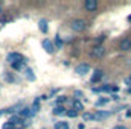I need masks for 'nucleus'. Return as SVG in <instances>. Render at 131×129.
I'll return each instance as SVG.
<instances>
[{
  "mask_svg": "<svg viewBox=\"0 0 131 129\" xmlns=\"http://www.w3.org/2000/svg\"><path fill=\"white\" fill-rule=\"evenodd\" d=\"M70 28H72V31H75V32H82V31L87 29V23H85L84 20H73L72 24H70Z\"/></svg>",
  "mask_w": 131,
  "mask_h": 129,
  "instance_id": "obj_1",
  "label": "nucleus"
},
{
  "mask_svg": "<svg viewBox=\"0 0 131 129\" xmlns=\"http://www.w3.org/2000/svg\"><path fill=\"white\" fill-rule=\"evenodd\" d=\"M104 55H105V49L102 46H95L92 49V52H90V56L92 58H102Z\"/></svg>",
  "mask_w": 131,
  "mask_h": 129,
  "instance_id": "obj_2",
  "label": "nucleus"
},
{
  "mask_svg": "<svg viewBox=\"0 0 131 129\" xmlns=\"http://www.w3.org/2000/svg\"><path fill=\"white\" fill-rule=\"evenodd\" d=\"M84 8L89 11V12H95L98 9V2L96 0H85L84 2Z\"/></svg>",
  "mask_w": 131,
  "mask_h": 129,
  "instance_id": "obj_3",
  "label": "nucleus"
},
{
  "mask_svg": "<svg viewBox=\"0 0 131 129\" xmlns=\"http://www.w3.org/2000/svg\"><path fill=\"white\" fill-rule=\"evenodd\" d=\"M8 61L12 64V62H25V58H23V55H20V53H9L8 55Z\"/></svg>",
  "mask_w": 131,
  "mask_h": 129,
  "instance_id": "obj_4",
  "label": "nucleus"
},
{
  "mask_svg": "<svg viewBox=\"0 0 131 129\" xmlns=\"http://www.w3.org/2000/svg\"><path fill=\"white\" fill-rule=\"evenodd\" d=\"M119 49L122 50V52H128V50H131V38H124L121 43H119Z\"/></svg>",
  "mask_w": 131,
  "mask_h": 129,
  "instance_id": "obj_5",
  "label": "nucleus"
},
{
  "mask_svg": "<svg viewBox=\"0 0 131 129\" xmlns=\"http://www.w3.org/2000/svg\"><path fill=\"white\" fill-rule=\"evenodd\" d=\"M89 70H90L89 64H79L78 67H76V68H75V71H76L78 74H81V76L87 74V73H89Z\"/></svg>",
  "mask_w": 131,
  "mask_h": 129,
  "instance_id": "obj_6",
  "label": "nucleus"
},
{
  "mask_svg": "<svg viewBox=\"0 0 131 129\" xmlns=\"http://www.w3.org/2000/svg\"><path fill=\"white\" fill-rule=\"evenodd\" d=\"M20 117L23 119V117H28V119H31V117H34L32 111H31V108L29 106H23L21 109H20Z\"/></svg>",
  "mask_w": 131,
  "mask_h": 129,
  "instance_id": "obj_7",
  "label": "nucleus"
},
{
  "mask_svg": "<svg viewBox=\"0 0 131 129\" xmlns=\"http://www.w3.org/2000/svg\"><path fill=\"white\" fill-rule=\"evenodd\" d=\"M43 47H44V50H46L47 53H53V50H55L52 41H49V40H43Z\"/></svg>",
  "mask_w": 131,
  "mask_h": 129,
  "instance_id": "obj_8",
  "label": "nucleus"
},
{
  "mask_svg": "<svg viewBox=\"0 0 131 129\" xmlns=\"http://www.w3.org/2000/svg\"><path fill=\"white\" fill-rule=\"evenodd\" d=\"M95 120H104L107 117H110V112H105V111H98L96 114H93Z\"/></svg>",
  "mask_w": 131,
  "mask_h": 129,
  "instance_id": "obj_9",
  "label": "nucleus"
},
{
  "mask_svg": "<svg viewBox=\"0 0 131 129\" xmlns=\"http://www.w3.org/2000/svg\"><path fill=\"white\" fill-rule=\"evenodd\" d=\"M38 109H40V99L37 97V99L34 100L32 106H31V111H32V114H34V115H35V114L38 112Z\"/></svg>",
  "mask_w": 131,
  "mask_h": 129,
  "instance_id": "obj_10",
  "label": "nucleus"
},
{
  "mask_svg": "<svg viewBox=\"0 0 131 129\" xmlns=\"http://www.w3.org/2000/svg\"><path fill=\"white\" fill-rule=\"evenodd\" d=\"M73 109H75L76 112H79V111H82V109H84V106H82V103H81V102H79L78 99H76V100L73 102Z\"/></svg>",
  "mask_w": 131,
  "mask_h": 129,
  "instance_id": "obj_11",
  "label": "nucleus"
},
{
  "mask_svg": "<svg viewBox=\"0 0 131 129\" xmlns=\"http://www.w3.org/2000/svg\"><path fill=\"white\" fill-rule=\"evenodd\" d=\"M38 28H40V31L41 32H47V21L46 20H40V23H38Z\"/></svg>",
  "mask_w": 131,
  "mask_h": 129,
  "instance_id": "obj_12",
  "label": "nucleus"
},
{
  "mask_svg": "<svg viewBox=\"0 0 131 129\" xmlns=\"http://www.w3.org/2000/svg\"><path fill=\"white\" fill-rule=\"evenodd\" d=\"M53 114H55V115H63V114H66V108L64 106H57V108H53Z\"/></svg>",
  "mask_w": 131,
  "mask_h": 129,
  "instance_id": "obj_13",
  "label": "nucleus"
},
{
  "mask_svg": "<svg viewBox=\"0 0 131 129\" xmlns=\"http://www.w3.org/2000/svg\"><path fill=\"white\" fill-rule=\"evenodd\" d=\"M25 73H26V78H28L31 82L35 81V74H34V71L31 70V68H26V70H25Z\"/></svg>",
  "mask_w": 131,
  "mask_h": 129,
  "instance_id": "obj_14",
  "label": "nucleus"
},
{
  "mask_svg": "<svg viewBox=\"0 0 131 129\" xmlns=\"http://www.w3.org/2000/svg\"><path fill=\"white\" fill-rule=\"evenodd\" d=\"M101 78H102V71H101V70H96V71H95V74H93V78H92V82H93V84H96Z\"/></svg>",
  "mask_w": 131,
  "mask_h": 129,
  "instance_id": "obj_15",
  "label": "nucleus"
},
{
  "mask_svg": "<svg viewBox=\"0 0 131 129\" xmlns=\"http://www.w3.org/2000/svg\"><path fill=\"white\" fill-rule=\"evenodd\" d=\"M55 129H69V123L67 122H57Z\"/></svg>",
  "mask_w": 131,
  "mask_h": 129,
  "instance_id": "obj_16",
  "label": "nucleus"
},
{
  "mask_svg": "<svg viewBox=\"0 0 131 129\" xmlns=\"http://www.w3.org/2000/svg\"><path fill=\"white\" fill-rule=\"evenodd\" d=\"M82 120H84V122H90V120H95V117H93L92 112H84V114H82Z\"/></svg>",
  "mask_w": 131,
  "mask_h": 129,
  "instance_id": "obj_17",
  "label": "nucleus"
},
{
  "mask_svg": "<svg viewBox=\"0 0 131 129\" xmlns=\"http://www.w3.org/2000/svg\"><path fill=\"white\" fill-rule=\"evenodd\" d=\"M66 115H67V117H70V119H73V117H76V115H78V112H76L75 109H67V111H66Z\"/></svg>",
  "mask_w": 131,
  "mask_h": 129,
  "instance_id": "obj_18",
  "label": "nucleus"
},
{
  "mask_svg": "<svg viewBox=\"0 0 131 129\" xmlns=\"http://www.w3.org/2000/svg\"><path fill=\"white\" fill-rule=\"evenodd\" d=\"M108 100H110V99H107V97H104V99H99L98 102H96V105H98V106H102V105L108 103Z\"/></svg>",
  "mask_w": 131,
  "mask_h": 129,
  "instance_id": "obj_19",
  "label": "nucleus"
},
{
  "mask_svg": "<svg viewBox=\"0 0 131 129\" xmlns=\"http://www.w3.org/2000/svg\"><path fill=\"white\" fill-rule=\"evenodd\" d=\"M66 100H67V97H64V96H60L58 99H57V103H58V106H61V103H64Z\"/></svg>",
  "mask_w": 131,
  "mask_h": 129,
  "instance_id": "obj_20",
  "label": "nucleus"
},
{
  "mask_svg": "<svg viewBox=\"0 0 131 129\" xmlns=\"http://www.w3.org/2000/svg\"><path fill=\"white\" fill-rule=\"evenodd\" d=\"M23 67V62H12V68L14 70H20Z\"/></svg>",
  "mask_w": 131,
  "mask_h": 129,
  "instance_id": "obj_21",
  "label": "nucleus"
},
{
  "mask_svg": "<svg viewBox=\"0 0 131 129\" xmlns=\"http://www.w3.org/2000/svg\"><path fill=\"white\" fill-rule=\"evenodd\" d=\"M2 129H14V126H12V125H11L9 122H6V123H5V125L2 126Z\"/></svg>",
  "mask_w": 131,
  "mask_h": 129,
  "instance_id": "obj_22",
  "label": "nucleus"
},
{
  "mask_svg": "<svg viewBox=\"0 0 131 129\" xmlns=\"http://www.w3.org/2000/svg\"><path fill=\"white\" fill-rule=\"evenodd\" d=\"M125 84H127V85H130V87H131V73H130V76H128V78L125 79Z\"/></svg>",
  "mask_w": 131,
  "mask_h": 129,
  "instance_id": "obj_23",
  "label": "nucleus"
},
{
  "mask_svg": "<svg viewBox=\"0 0 131 129\" xmlns=\"http://www.w3.org/2000/svg\"><path fill=\"white\" fill-rule=\"evenodd\" d=\"M75 96L76 97H82V93H81V91H75Z\"/></svg>",
  "mask_w": 131,
  "mask_h": 129,
  "instance_id": "obj_24",
  "label": "nucleus"
},
{
  "mask_svg": "<svg viewBox=\"0 0 131 129\" xmlns=\"http://www.w3.org/2000/svg\"><path fill=\"white\" fill-rule=\"evenodd\" d=\"M57 44H58V46H60V47H61V46H63V43H61V40H60V38H57Z\"/></svg>",
  "mask_w": 131,
  "mask_h": 129,
  "instance_id": "obj_25",
  "label": "nucleus"
},
{
  "mask_svg": "<svg viewBox=\"0 0 131 129\" xmlns=\"http://www.w3.org/2000/svg\"><path fill=\"white\" fill-rule=\"evenodd\" d=\"M114 129H127V128H125V126H116Z\"/></svg>",
  "mask_w": 131,
  "mask_h": 129,
  "instance_id": "obj_26",
  "label": "nucleus"
},
{
  "mask_svg": "<svg viewBox=\"0 0 131 129\" xmlns=\"http://www.w3.org/2000/svg\"><path fill=\"white\" fill-rule=\"evenodd\" d=\"M3 114H5V109H0V117H2Z\"/></svg>",
  "mask_w": 131,
  "mask_h": 129,
  "instance_id": "obj_27",
  "label": "nucleus"
},
{
  "mask_svg": "<svg viewBox=\"0 0 131 129\" xmlns=\"http://www.w3.org/2000/svg\"><path fill=\"white\" fill-rule=\"evenodd\" d=\"M2 12H3V8H2V6H0V15H2Z\"/></svg>",
  "mask_w": 131,
  "mask_h": 129,
  "instance_id": "obj_28",
  "label": "nucleus"
},
{
  "mask_svg": "<svg viewBox=\"0 0 131 129\" xmlns=\"http://www.w3.org/2000/svg\"><path fill=\"white\" fill-rule=\"evenodd\" d=\"M128 93H130V94H131V87H130V88H128Z\"/></svg>",
  "mask_w": 131,
  "mask_h": 129,
  "instance_id": "obj_29",
  "label": "nucleus"
},
{
  "mask_svg": "<svg viewBox=\"0 0 131 129\" xmlns=\"http://www.w3.org/2000/svg\"><path fill=\"white\" fill-rule=\"evenodd\" d=\"M14 129H25V128H14Z\"/></svg>",
  "mask_w": 131,
  "mask_h": 129,
  "instance_id": "obj_30",
  "label": "nucleus"
}]
</instances>
